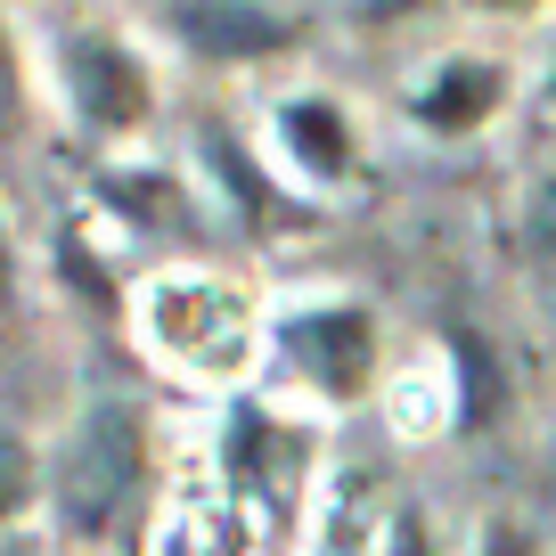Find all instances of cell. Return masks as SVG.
Wrapping results in <instances>:
<instances>
[{
  "label": "cell",
  "instance_id": "obj_8",
  "mask_svg": "<svg viewBox=\"0 0 556 556\" xmlns=\"http://www.w3.org/2000/svg\"><path fill=\"white\" fill-rule=\"evenodd\" d=\"M17 131V58H9V34H0V139Z\"/></svg>",
  "mask_w": 556,
  "mask_h": 556
},
{
  "label": "cell",
  "instance_id": "obj_6",
  "mask_svg": "<svg viewBox=\"0 0 556 556\" xmlns=\"http://www.w3.org/2000/svg\"><path fill=\"white\" fill-rule=\"evenodd\" d=\"M287 139H295V156H303V164H319V173H336V164H344V123H336L319 99L287 106Z\"/></svg>",
  "mask_w": 556,
  "mask_h": 556
},
{
  "label": "cell",
  "instance_id": "obj_12",
  "mask_svg": "<svg viewBox=\"0 0 556 556\" xmlns=\"http://www.w3.org/2000/svg\"><path fill=\"white\" fill-rule=\"evenodd\" d=\"M491 9H516V0H491Z\"/></svg>",
  "mask_w": 556,
  "mask_h": 556
},
{
  "label": "cell",
  "instance_id": "obj_5",
  "mask_svg": "<svg viewBox=\"0 0 556 556\" xmlns=\"http://www.w3.org/2000/svg\"><path fill=\"white\" fill-rule=\"evenodd\" d=\"M491 99H500V83H491L483 66H458V74H442V83L426 90V123H458V131H467Z\"/></svg>",
  "mask_w": 556,
  "mask_h": 556
},
{
  "label": "cell",
  "instance_id": "obj_2",
  "mask_svg": "<svg viewBox=\"0 0 556 556\" xmlns=\"http://www.w3.org/2000/svg\"><path fill=\"white\" fill-rule=\"evenodd\" d=\"M173 25L197 41V50H213V58H262V50L287 41V25L262 17V9H245V0H180Z\"/></svg>",
  "mask_w": 556,
  "mask_h": 556
},
{
  "label": "cell",
  "instance_id": "obj_11",
  "mask_svg": "<svg viewBox=\"0 0 556 556\" xmlns=\"http://www.w3.org/2000/svg\"><path fill=\"white\" fill-rule=\"evenodd\" d=\"M0 303H9V245H0Z\"/></svg>",
  "mask_w": 556,
  "mask_h": 556
},
{
  "label": "cell",
  "instance_id": "obj_4",
  "mask_svg": "<svg viewBox=\"0 0 556 556\" xmlns=\"http://www.w3.org/2000/svg\"><path fill=\"white\" fill-rule=\"evenodd\" d=\"M295 352L312 361V377H328L336 393H361L368 377V319L361 312H328V319H303Z\"/></svg>",
  "mask_w": 556,
  "mask_h": 556
},
{
  "label": "cell",
  "instance_id": "obj_10",
  "mask_svg": "<svg viewBox=\"0 0 556 556\" xmlns=\"http://www.w3.org/2000/svg\"><path fill=\"white\" fill-rule=\"evenodd\" d=\"M483 556H532V540H523V532H491Z\"/></svg>",
  "mask_w": 556,
  "mask_h": 556
},
{
  "label": "cell",
  "instance_id": "obj_1",
  "mask_svg": "<svg viewBox=\"0 0 556 556\" xmlns=\"http://www.w3.org/2000/svg\"><path fill=\"white\" fill-rule=\"evenodd\" d=\"M131 483H139V417L131 409H90L83 434H74V451H66V475H58L66 516L83 523V532H99V523L123 507Z\"/></svg>",
  "mask_w": 556,
  "mask_h": 556
},
{
  "label": "cell",
  "instance_id": "obj_9",
  "mask_svg": "<svg viewBox=\"0 0 556 556\" xmlns=\"http://www.w3.org/2000/svg\"><path fill=\"white\" fill-rule=\"evenodd\" d=\"M532 229H540V245H548V254H556V180H548V189H540V213H532Z\"/></svg>",
  "mask_w": 556,
  "mask_h": 556
},
{
  "label": "cell",
  "instance_id": "obj_7",
  "mask_svg": "<svg viewBox=\"0 0 556 556\" xmlns=\"http://www.w3.org/2000/svg\"><path fill=\"white\" fill-rule=\"evenodd\" d=\"M25 500V451L9 434H0V516H9V507Z\"/></svg>",
  "mask_w": 556,
  "mask_h": 556
},
{
  "label": "cell",
  "instance_id": "obj_3",
  "mask_svg": "<svg viewBox=\"0 0 556 556\" xmlns=\"http://www.w3.org/2000/svg\"><path fill=\"white\" fill-rule=\"evenodd\" d=\"M74 99H83V115H99V123H139L148 74H139L115 41H83V50H74Z\"/></svg>",
  "mask_w": 556,
  "mask_h": 556
}]
</instances>
